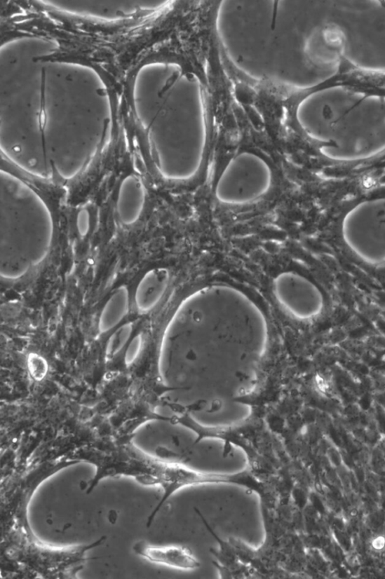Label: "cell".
<instances>
[{"label":"cell","instance_id":"7","mask_svg":"<svg viewBox=\"0 0 385 579\" xmlns=\"http://www.w3.org/2000/svg\"><path fill=\"white\" fill-rule=\"evenodd\" d=\"M133 550L145 560L175 569L192 571L199 569L201 566L193 552L184 546H158L137 542L133 546Z\"/></svg>","mask_w":385,"mask_h":579},{"label":"cell","instance_id":"10","mask_svg":"<svg viewBox=\"0 0 385 579\" xmlns=\"http://www.w3.org/2000/svg\"><path fill=\"white\" fill-rule=\"evenodd\" d=\"M130 292L126 286H121L114 291L100 313L98 331L107 334L116 328L127 317L130 311Z\"/></svg>","mask_w":385,"mask_h":579},{"label":"cell","instance_id":"3","mask_svg":"<svg viewBox=\"0 0 385 579\" xmlns=\"http://www.w3.org/2000/svg\"><path fill=\"white\" fill-rule=\"evenodd\" d=\"M137 454L147 469L144 476L138 479L137 482L145 486H159L163 491L159 503L148 518L147 527L152 524L165 503L176 492L184 489L205 485H229L257 493L262 499L266 496L265 483L256 477L250 467L234 472L203 471L180 463L153 457L140 447L137 449Z\"/></svg>","mask_w":385,"mask_h":579},{"label":"cell","instance_id":"6","mask_svg":"<svg viewBox=\"0 0 385 579\" xmlns=\"http://www.w3.org/2000/svg\"><path fill=\"white\" fill-rule=\"evenodd\" d=\"M274 297L290 317L301 322L313 320L323 312V293L307 278L295 271L278 273L273 282Z\"/></svg>","mask_w":385,"mask_h":579},{"label":"cell","instance_id":"14","mask_svg":"<svg viewBox=\"0 0 385 579\" xmlns=\"http://www.w3.org/2000/svg\"><path fill=\"white\" fill-rule=\"evenodd\" d=\"M27 365L31 376L36 381L43 380L48 372V364L44 357L35 353L30 354Z\"/></svg>","mask_w":385,"mask_h":579},{"label":"cell","instance_id":"1","mask_svg":"<svg viewBox=\"0 0 385 579\" xmlns=\"http://www.w3.org/2000/svg\"><path fill=\"white\" fill-rule=\"evenodd\" d=\"M270 340L266 312L243 289L215 282L191 291L161 336L157 373L164 391L156 410L176 416L216 402L247 401Z\"/></svg>","mask_w":385,"mask_h":579},{"label":"cell","instance_id":"15","mask_svg":"<svg viewBox=\"0 0 385 579\" xmlns=\"http://www.w3.org/2000/svg\"><path fill=\"white\" fill-rule=\"evenodd\" d=\"M77 228L79 233L81 236H86L88 233L90 225V217L88 210L82 209L77 216Z\"/></svg>","mask_w":385,"mask_h":579},{"label":"cell","instance_id":"8","mask_svg":"<svg viewBox=\"0 0 385 579\" xmlns=\"http://www.w3.org/2000/svg\"><path fill=\"white\" fill-rule=\"evenodd\" d=\"M170 273L166 268L150 270L140 281L135 292V305L141 314L152 311L163 299L169 287Z\"/></svg>","mask_w":385,"mask_h":579},{"label":"cell","instance_id":"5","mask_svg":"<svg viewBox=\"0 0 385 579\" xmlns=\"http://www.w3.org/2000/svg\"><path fill=\"white\" fill-rule=\"evenodd\" d=\"M273 174L261 157L243 154L229 163L215 187L217 201L227 206H243L264 197L272 188Z\"/></svg>","mask_w":385,"mask_h":579},{"label":"cell","instance_id":"12","mask_svg":"<svg viewBox=\"0 0 385 579\" xmlns=\"http://www.w3.org/2000/svg\"><path fill=\"white\" fill-rule=\"evenodd\" d=\"M37 122L39 139L41 141V145H43V149L45 155L49 161L46 136L48 114L46 108V71L45 68H43L41 70L39 108L38 112Z\"/></svg>","mask_w":385,"mask_h":579},{"label":"cell","instance_id":"4","mask_svg":"<svg viewBox=\"0 0 385 579\" xmlns=\"http://www.w3.org/2000/svg\"><path fill=\"white\" fill-rule=\"evenodd\" d=\"M343 241L353 256L371 266L385 263V198L365 200L351 207L341 224Z\"/></svg>","mask_w":385,"mask_h":579},{"label":"cell","instance_id":"9","mask_svg":"<svg viewBox=\"0 0 385 579\" xmlns=\"http://www.w3.org/2000/svg\"><path fill=\"white\" fill-rule=\"evenodd\" d=\"M145 191L142 182L134 175L122 181L118 193L117 212L121 222L126 226L137 223L143 212Z\"/></svg>","mask_w":385,"mask_h":579},{"label":"cell","instance_id":"2","mask_svg":"<svg viewBox=\"0 0 385 579\" xmlns=\"http://www.w3.org/2000/svg\"><path fill=\"white\" fill-rule=\"evenodd\" d=\"M53 215L44 199L15 175H0V276L15 281L49 254Z\"/></svg>","mask_w":385,"mask_h":579},{"label":"cell","instance_id":"13","mask_svg":"<svg viewBox=\"0 0 385 579\" xmlns=\"http://www.w3.org/2000/svg\"><path fill=\"white\" fill-rule=\"evenodd\" d=\"M144 344V338L142 333L133 336L128 344L123 357V362L127 367H130L139 359Z\"/></svg>","mask_w":385,"mask_h":579},{"label":"cell","instance_id":"11","mask_svg":"<svg viewBox=\"0 0 385 579\" xmlns=\"http://www.w3.org/2000/svg\"><path fill=\"white\" fill-rule=\"evenodd\" d=\"M133 327L132 322L125 323L110 336L105 350V359L107 362L112 360L129 343Z\"/></svg>","mask_w":385,"mask_h":579}]
</instances>
